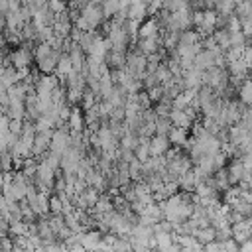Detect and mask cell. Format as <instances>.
<instances>
[{
  "label": "cell",
  "instance_id": "9a60e30c",
  "mask_svg": "<svg viewBox=\"0 0 252 252\" xmlns=\"http://www.w3.org/2000/svg\"><path fill=\"white\" fill-rule=\"evenodd\" d=\"M45 4H47V8H49L53 14H61V12L67 10V2H65V0H47Z\"/></svg>",
  "mask_w": 252,
  "mask_h": 252
},
{
  "label": "cell",
  "instance_id": "7a4b0ae2",
  "mask_svg": "<svg viewBox=\"0 0 252 252\" xmlns=\"http://www.w3.org/2000/svg\"><path fill=\"white\" fill-rule=\"evenodd\" d=\"M79 16L87 22V26H89V32L91 30H94L100 22H102V8H100V4H96V2H89V4H85L81 10H79Z\"/></svg>",
  "mask_w": 252,
  "mask_h": 252
},
{
  "label": "cell",
  "instance_id": "ac0fdd59",
  "mask_svg": "<svg viewBox=\"0 0 252 252\" xmlns=\"http://www.w3.org/2000/svg\"><path fill=\"white\" fill-rule=\"evenodd\" d=\"M67 252H89V250H85L81 244H77V246H71V248H67Z\"/></svg>",
  "mask_w": 252,
  "mask_h": 252
},
{
  "label": "cell",
  "instance_id": "4fadbf2b",
  "mask_svg": "<svg viewBox=\"0 0 252 252\" xmlns=\"http://www.w3.org/2000/svg\"><path fill=\"white\" fill-rule=\"evenodd\" d=\"M67 124L71 126L69 132H81L83 130V114L79 112V108H73L67 116Z\"/></svg>",
  "mask_w": 252,
  "mask_h": 252
},
{
  "label": "cell",
  "instance_id": "52a82bcc",
  "mask_svg": "<svg viewBox=\"0 0 252 252\" xmlns=\"http://www.w3.org/2000/svg\"><path fill=\"white\" fill-rule=\"evenodd\" d=\"M169 150V140L167 136H158L154 134L150 138V156H163Z\"/></svg>",
  "mask_w": 252,
  "mask_h": 252
},
{
  "label": "cell",
  "instance_id": "30bf717a",
  "mask_svg": "<svg viewBox=\"0 0 252 252\" xmlns=\"http://www.w3.org/2000/svg\"><path fill=\"white\" fill-rule=\"evenodd\" d=\"M138 35H140V39H142V37H154V35H159V24H158V20L142 22L140 28H138Z\"/></svg>",
  "mask_w": 252,
  "mask_h": 252
},
{
  "label": "cell",
  "instance_id": "8fae6325",
  "mask_svg": "<svg viewBox=\"0 0 252 252\" xmlns=\"http://www.w3.org/2000/svg\"><path fill=\"white\" fill-rule=\"evenodd\" d=\"M55 71L59 75V79H65L71 71H73V65H71V59L67 53H61L59 59H57V65H55Z\"/></svg>",
  "mask_w": 252,
  "mask_h": 252
},
{
  "label": "cell",
  "instance_id": "277c9868",
  "mask_svg": "<svg viewBox=\"0 0 252 252\" xmlns=\"http://www.w3.org/2000/svg\"><path fill=\"white\" fill-rule=\"evenodd\" d=\"M32 51L28 49V47H20V49H16L12 55H10V61H12V65H14V69H28L30 67V63H32Z\"/></svg>",
  "mask_w": 252,
  "mask_h": 252
},
{
  "label": "cell",
  "instance_id": "e0dca14e",
  "mask_svg": "<svg viewBox=\"0 0 252 252\" xmlns=\"http://www.w3.org/2000/svg\"><path fill=\"white\" fill-rule=\"evenodd\" d=\"M10 10H8V0H0V14L6 16Z\"/></svg>",
  "mask_w": 252,
  "mask_h": 252
},
{
  "label": "cell",
  "instance_id": "5b68a950",
  "mask_svg": "<svg viewBox=\"0 0 252 252\" xmlns=\"http://www.w3.org/2000/svg\"><path fill=\"white\" fill-rule=\"evenodd\" d=\"M167 118H169L171 126L181 128V130H187V128L193 124V120L187 116V112H185L183 108H171L169 114H167Z\"/></svg>",
  "mask_w": 252,
  "mask_h": 252
},
{
  "label": "cell",
  "instance_id": "3957f363",
  "mask_svg": "<svg viewBox=\"0 0 252 252\" xmlns=\"http://www.w3.org/2000/svg\"><path fill=\"white\" fill-rule=\"evenodd\" d=\"M71 146V132L69 130H55L53 134H51V142H49V150L51 152H55V154H63L67 148Z\"/></svg>",
  "mask_w": 252,
  "mask_h": 252
},
{
  "label": "cell",
  "instance_id": "2e32d148",
  "mask_svg": "<svg viewBox=\"0 0 252 252\" xmlns=\"http://www.w3.org/2000/svg\"><path fill=\"white\" fill-rule=\"evenodd\" d=\"M240 98H242L244 106H248V102H250V81L248 79H244V83L240 87Z\"/></svg>",
  "mask_w": 252,
  "mask_h": 252
},
{
  "label": "cell",
  "instance_id": "7c38bea8",
  "mask_svg": "<svg viewBox=\"0 0 252 252\" xmlns=\"http://www.w3.org/2000/svg\"><path fill=\"white\" fill-rule=\"evenodd\" d=\"M167 140L169 144H175V146H187V130L171 126V130L167 132Z\"/></svg>",
  "mask_w": 252,
  "mask_h": 252
},
{
  "label": "cell",
  "instance_id": "8992f818",
  "mask_svg": "<svg viewBox=\"0 0 252 252\" xmlns=\"http://www.w3.org/2000/svg\"><path fill=\"white\" fill-rule=\"evenodd\" d=\"M146 16H148V6L146 4H142V2L128 4V8H126V20H134V22L142 24L146 20Z\"/></svg>",
  "mask_w": 252,
  "mask_h": 252
},
{
  "label": "cell",
  "instance_id": "9c48e42d",
  "mask_svg": "<svg viewBox=\"0 0 252 252\" xmlns=\"http://www.w3.org/2000/svg\"><path fill=\"white\" fill-rule=\"evenodd\" d=\"M100 242H102V234L100 232H87V234H81V240H79V244L85 248V250H96L98 246H100Z\"/></svg>",
  "mask_w": 252,
  "mask_h": 252
},
{
  "label": "cell",
  "instance_id": "5bb4252c",
  "mask_svg": "<svg viewBox=\"0 0 252 252\" xmlns=\"http://www.w3.org/2000/svg\"><path fill=\"white\" fill-rule=\"evenodd\" d=\"M100 8H102V16L112 18V16L118 12L120 2H118V0H100Z\"/></svg>",
  "mask_w": 252,
  "mask_h": 252
},
{
  "label": "cell",
  "instance_id": "6da1fadb",
  "mask_svg": "<svg viewBox=\"0 0 252 252\" xmlns=\"http://www.w3.org/2000/svg\"><path fill=\"white\" fill-rule=\"evenodd\" d=\"M59 55H61V51H59V49H53V47H51L49 43H45V41H41V43L35 47V51H33V59H35V63H37V67H39L41 73H53Z\"/></svg>",
  "mask_w": 252,
  "mask_h": 252
},
{
  "label": "cell",
  "instance_id": "ba28073f",
  "mask_svg": "<svg viewBox=\"0 0 252 252\" xmlns=\"http://www.w3.org/2000/svg\"><path fill=\"white\" fill-rule=\"evenodd\" d=\"M159 35H154V37H142L138 41V51L142 55H152V53H158L159 51Z\"/></svg>",
  "mask_w": 252,
  "mask_h": 252
}]
</instances>
